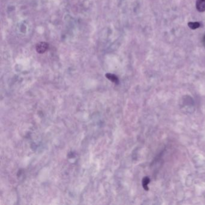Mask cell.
Here are the masks:
<instances>
[{
  "instance_id": "obj_1",
  "label": "cell",
  "mask_w": 205,
  "mask_h": 205,
  "mask_svg": "<svg viewBox=\"0 0 205 205\" xmlns=\"http://www.w3.org/2000/svg\"><path fill=\"white\" fill-rule=\"evenodd\" d=\"M49 48V44L46 42H40L36 45V51L39 54H43Z\"/></svg>"
},
{
  "instance_id": "obj_6",
  "label": "cell",
  "mask_w": 205,
  "mask_h": 205,
  "mask_svg": "<svg viewBox=\"0 0 205 205\" xmlns=\"http://www.w3.org/2000/svg\"><path fill=\"white\" fill-rule=\"evenodd\" d=\"M203 44L205 45V35L203 36Z\"/></svg>"
},
{
  "instance_id": "obj_5",
  "label": "cell",
  "mask_w": 205,
  "mask_h": 205,
  "mask_svg": "<svg viewBox=\"0 0 205 205\" xmlns=\"http://www.w3.org/2000/svg\"><path fill=\"white\" fill-rule=\"evenodd\" d=\"M200 24L198 22H191L188 23V27L192 29H195L200 27Z\"/></svg>"
},
{
  "instance_id": "obj_2",
  "label": "cell",
  "mask_w": 205,
  "mask_h": 205,
  "mask_svg": "<svg viewBox=\"0 0 205 205\" xmlns=\"http://www.w3.org/2000/svg\"><path fill=\"white\" fill-rule=\"evenodd\" d=\"M196 8L198 11L203 12L205 11V0H197Z\"/></svg>"
},
{
  "instance_id": "obj_3",
  "label": "cell",
  "mask_w": 205,
  "mask_h": 205,
  "mask_svg": "<svg viewBox=\"0 0 205 205\" xmlns=\"http://www.w3.org/2000/svg\"><path fill=\"white\" fill-rule=\"evenodd\" d=\"M150 180L148 177H145L143 178V181H142V185H143V188L146 191L149 190V188H148V185L150 183Z\"/></svg>"
},
{
  "instance_id": "obj_4",
  "label": "cell",
  "mask_w": 205,
  "mask_h": 205,
  "mask_svg": "<svg viewBox=\"0 0 205 205\" xmlns=\"http://www.w3.org/2000/svg\"><path fill=\"white\" fill-rule=\"evenodd\" d=\"M106 76L108 79H109L110 81L116 83L118 81V78L116 75H113V74H111V73H107L106 75Z\"/></svg>"
}]
</instances>
